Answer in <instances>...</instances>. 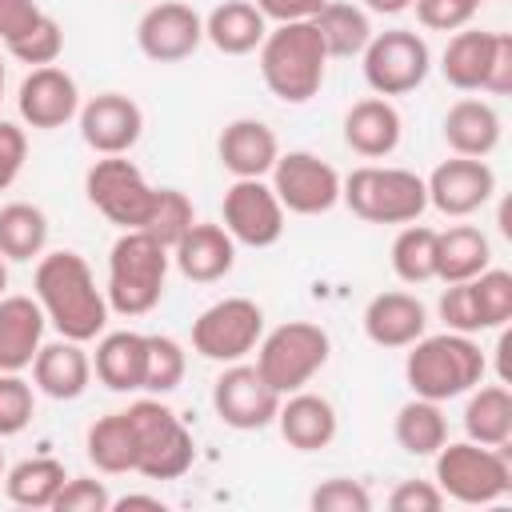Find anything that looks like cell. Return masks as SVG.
<instances>
[{
  "mask_svg": "<svg viewBox=\"0 0 512 512\" xmlns=\"http://www.w3.org/2000/svg\"><path fill=\"white\" fill-rule=\"evenodd\" d=\"M32 296L44 308L48 324L68 340H96L108 324V296L96 288V276L80 252H44L32 276Z\"/></svg>",
  "mask_w": 512,
  "mask_h": 512,
  "instance_id": "1",
  "label": "cell"
},
{
  "mask_svg": "<svg viewBox=\"0 0 512 512\" xmlns=\"http://www.w3.org/2000/svg\"><path fill=\"white\" fill-rule=\"evenodd\" d=\"M332 356V340L312 320H284L256 344V372L280 392H300Z\"/></svg>",
  "mask_w": 512,
  "mask_h": 512,
  "instance_id": "8",
  "label": "cell"
},
{
  "mask_svg": "<svg viewBox=\"0 0 512 512\" xmlns=\"http://www.w3.org/2000/svg\"><path fill=\"white\" fill-rule=\"evenodd\" d=\"M84 452L88 460L108 472V476H124V472H136V436H132V420L128 412H108L100 416L88 436H84Z\"/></svg>",
  "mask_w": 512,
  "mask_h": 512,
  "instance_id": "34",
  "label": "cell"
},
{
  "mask_svg": "<svg viewBox=\"0 0 512 512\" xmlns=\"http://www.w3.org/2000/svg\"><path fill=\"white\" fill-rule=\"evenodd\" d=\"M144 356L148 336L140 332H100L92 372L108 392H144Z\"/></svg>",
  "mask_w": 512,
  "mask_h": 512,
  "instance_id": "28",
  "label": "cell"
},
{
  "mask_svg": "<svg viewBox=\"0 0 512 512\" xmlns=\"http://www.w3.org/2000/svg\"><path fill=\"white\" fill-rule=\"evenodd\" d=\"M44 308L36 296H0V372L32 368L44 344Z\"/></svg>",
  "mask_w": 512,
  "mask_h": 512,
  "instance_id": "25",
  "label": "cell"
},
{
  "mask_svg": "<svg viewBox=\"0 0 512 512\" xmlns=\"http://www.w3.org/2000/svg\"><path fill=\"white\" fill-rule=\"evenodd\" d=\"M472 4H476V8H480V4H484V0H472Z\"/></svg>",
  "mask_w": 512,
  "mask_h": 512,
  "instance_id": "57",
  "label": "cell"
},
{
  "mask_svg": "<svg viewBox=\"0 0 512 512\" xmlns=\"http://www.w3.org/2000/svg\"><path fill=\"white\" fill-rule=\"evenodd\" d=\"M124 412L136 436V472L144 480H180L196 460V440L184 420L160 396H144Z\"/></svg>",
  "mask_w": 512,
  "mask_h": 512,
  "instance_id": "7",
  "label": "cell"
},
{
  "mask_svg": "<svg viewBox=\"0 0 512 512\" xmlns=\"http://www.w3.org/2000/svg\"><path fill=\"white\" fill-rule=\"evenodd\" d=\"M412 8H416V20L432 32H460L476 16L472 0H412Z\"/></svg>",
  "mask_w": 512,
  "mask_h": 512,
  "instance_id": "46",
  "label": "cell"
},
{
  "mask_svg": "<svg viewBox=\"0 0 512 512\" xmlns=\"http://www.w3.org/2000/svg\"><path fill=\"white\" fill-rule=\"evenodd\" d=\"M328 48L312 20L276 24L260 44V76L264 88L284 104H308L324 88Z\"/></svg>",
  "mask_w": 512,
  "mask_h": 512,
  "instance_id": "3",
  "label": "cell"
},
{
  "mask_svg": "<svg viewBox=\"0 0 512 512\" xmlns=\"http://www.w3.org/2000/svg\"><path fill=\"white\" fill-rule=\"evenodd\" d=\"M216 156H220L224 172H232L236 180H260L272 172V164L280 156V140L264 120L240 116V120L224 124V132L216 140Z\"/></svg>",
  "mask_w": 512,
  "mask_h": 512,
  "instance_id": "19",
  "label": "cell"
},
{
  "mask_svg": "<svg viewBox=\"0 0 512 512\" xmlns=\"http://www.w3.org/2000/svg\"><path fill=\"white\" fill-rule=\"evenodd\" d=\"M172 260H176V268H180L184 280H192V284H216L236 264V240L224 232V224L196 220L172 244Z\"/></svg>",
  "mask_w": 512,
  "mask_h": 512,
  "instance_id": "20",
  "label": "cell"
},
{
  "mask_svg": "<svg viewBox=\"0 0 512 512\" xmlns=\"http://www.w3.org/2000/svg\"><path fill=\"white\" fill-rule=\"evenodd\" d=\"M436 488L444 492V500L468 508L504 500L512 492L508 448H488L476 440H456V444L444 440L436 452Z\"/></svg>",
  "mask_w": 512,
  "mask_h": 512,
  "instance_id": "6",
  "label": "cell"
},
{
  "mask_svg": "<svg viewBox=\"0 0 512 512\" xmlns=\"http://www.w3.org/2000/svg\"><path fill=\"white\" fill-rule=\"evenodd\" d=\"M472 300H476V316H480V332L488 328H504L512 320V272L504 268H484L480 276L468 280Z\"/></svg>",
  "mask_w": 512,
  "mask_h": 512,
  "instance_id": "38",
  "label": "cell"
},
{
  "mask_svg": "<svg viewBox=\"0 0 512 512\" xmlns=\"http://www.w3.org/2000/svg\"><path fill=\"white\" fill-rule=\"evenodd\" d=\"M112 508H120V512H128V508H152V512H160L164 500L160 496H144V492H128V496L112 500Z\"/></svg>",
  "mask_w": 512,
  "mask_h": 512,
  "instance_id": "52",
  "label": "cell"
},
{
  "mask_svg": "<svg viewBox=\"0 0 512 512\" xmlns=\"http://www.w3.org/2000/svg\"><path fill=\"white\" fill-rule=\"evenodd\" d=\"M4 80H8V68H4V56H0V100H4Z\"/></svg>",
  "mask_w": 512,
  "mask_h": 512,
  "instance_id": "55",
  "label": "cell"
},
{
  "mask_svg": "<svg viewBox=\"0 0 512 512\" xmlns=\"http://www.w3.org/2000/svg\"><path fill=\"white\" fill-rule=\"evenodd\" d=\"M40 16H44V8L36 0H0V44H12Z\"/></svg>",
  "mask_w": 512,
  "mask_h": 512,
  "instance_id": "49",
  "label": "cell"
},
{
  "mask_svg": "<svg viewBox=\"0 0 512 512\" xmlns=\"http://www.w3.org/2000/svg\"><path fill=\"white\" fill-rule=\"evenodd\" d=\"M428 332V308L400 288L376 292L364 308V336L376 348H408Z\"/></svg>",
  "mask_w": 512,
  "mask_h": 512,
  "instance_id": "21",
  "label": "cell"
},
{
  "mask_svg": "<svg viewBox=\"0 0 512 512\" xmlns=\"http://www.w3.org/2000/svg\"><path fill=\"white\" fill-rule=\"evenodd\" d=\"M224 232L248 248H272L284 236V204L276 200L272 184L260 180H232L224 192Z\"/></svg>",
  "mask_w": 512,
  "mask_h": 512,
  "instance_id": "15",
  "label": "cell"
},
{
  "mask_svg": "<svg viewBox=\"0 0 512 512\" xmlns=\"http://www.w3.org/2000/svg\"><path fill=\"white\" fill-rule=\"evenodd\" d=\"M276 424H280V436L288 448L296 452H320L336 440V408L332 400L316 396V392H288L280 396V408H276Z\"/></svg>",
  "mask_w": 512,
  "mask_h": 512,
  "instance_id": "24",
  "label": "cell"
},
{
  "mask_svg": "<svg viewBox=\"0 0 512 512\" xmlns=\"http://www.w3.org/2000/svg\"><path fill=\"white\" fill-rule=\"evenodd\" d=\"M260 336H264V308L248 296H224L192 320V348L216 364L244 360L248 352H256Z\"/></svg>",
  "mask_w": 512,
  "mask_h": 512,
  "instance_id": "11",
  "label": "cell"
},
{
  "mask_svg": "<svg viewBox=\"0 0 512 512\" xmlns=\"http://www.w3.org/2000/svg\"><path fill=\"white\" fill-rule=\"evenodd\" d=\"M24 160H28L24 128H16L12 120H0V192H8L16 184V176L24 172Z\"/></svg>",
  "mask_w": 512,
  "mask_h": 512,
  "instance_id": "48",
  "label": "cell"
},
{
  "mask_svg": "<svg viewBox=\"0 0 512 512\" xmlns=\"http://www.w3.org/2000/svg\"><path fill=\"white\" fill-rule=\"evenodd\" d=\"M312 24H316V32H320V40H324V48H328V60H332V56H336V60H352V56H360V52L368 48V40H372L368 12L356 8V4H348V0H328V4L312 16Z\"/></svg>",
  "mask_w": 512,
  "mask_h": 512,
  "instance_id": "33",
  "label": "cell"
},
{
  "mask_svg": "<svg viewBox=\"0 0 512 512\" xmlns=\"http://www.w3.org/2000/svg\"><path fill=\"white\" fill-rule=\"evenodd\" d=\"M20 64L28 68H44V64H56L60 52H64V28L44 12L28 32H20L12 44H4Z\"/></svg>",
  "mask_w": 512,
  "mask_h": 512,
  "instance_id": "41",
  "label": "cell"
},
{
  "mask_svg": "<svg viewBox=\"0 0 512 512\" xmlns=\"http://www.w3.org/2000/svg\"><path fill=\"white\" fill-rule=\"evenodd\" d=\"M0 480H4V456H0Z\"/></svg>",
  "mask_w": 512,
  "mask_h": 512,
  "instance_id": "56",
  "label": "cell"
},
{
  "mask_svg": "<svg viewBox=\"0 0 512 512\" xmlns=\"http://www.w3.org/2000/svg\"><path fill=\"white\" fill-rule=\"evenodd\" d=\"M48 248V216L28 200L0 208V256L4 260H40Z\"/></svg>",
  "mask_w": 512,
  "mask_h": 512,
  "instance_id": "36",
  "label": "cell"
},
{
  "mask_svg": "<svg viewBox=\"0 0 512 512\" xmlns=\"http://www.w3.org/2000/svg\"><path fill=\"white\" fill-rule=\"evenodd\" d=\"M188 368V356L180 348V340L172 336H148V356H144V392L152 396H168L180 388Z\"/></svg>",
  "mask_w": 512,
  "mask_h": 512,
  "instance_id": "39",
  "label": "cell"
},
{
  "mask_svg": "<svg viewBox=\"0 0 512 512\" xmlns=\"http://www.w3.org/2000/svg\"><path fill=\"white\" fill-rule=\"evenodd\" d=\"M364 8L376 12V16H400V12L412 8V0H364Z\"/></svg>",
  "mask_w": 512,
  "mask_h": 512,
  "instance_id": "53",
  "label": "cell"
},
{
  "mask_svg": "<svg viewBox=\"0 0 512 512\" xmlns=\"http://www.w3.org/2000/svg\"><path fill=\"white\" fill-rule=\"evenodd\" d=\"M444 144L452 148V156H492L496 144H500V112L488 104V100H476V96H464L456 100L448 112H444Z\"/></svg>",
  "mask_w": 512,
  "mask_h": 512,
  "instance_id": "27",
  "label": "cell"
},
{
  "mask_svg": "<svg viewBox=\"0 0 512 512\" xmlns=\"http://www.w3.org/2000/svg\"><path fill=\"white\" fill-rule=\"evenodd\" d=\"M400 136H404V120L388 96L356 100L344 116V144L364 160L392 156L400 148Z\"/></svg>",
  "mask_w": 512,
  "mask_h": 512,
  "instance_id": "23",
  "label": "cell"
},
{
  "mask_svg": "<svg viewBox=\"0 0 512 512\" xmlns=\"http://www.w3.org/2000/svg\"><path fill=\"white\" fill-rule=\"evenodd\" d=\"M392 436H396V444H400L408 456H436L440 444L448 440V416L440 412L436 400L412 396V400L396 412Z\"/></svg>",
  "mask_w": 512,
  "mask_h": 512,
  "instance_id": "35",
  "label": "cell"
},
{
  "mask_svg": "<svg viewBox=\"0 0 512 512\" xmlns=\"http://www.w3.org/2000/svg\"><path fill=\"white\" fill-rule=\"evenodd\" d=\"M484 92H492V96H508V92H512V36H508V32H504V40H500V52H496V60H492V72H488Z\"/></svg>",
  "mask_w": 512,
  "mask_h": 512,
  "instance_id": "51",
  "label": "cell"
},
{
  "mask_svg": "<svg viewBox=\"0 0 512 512\" xmlns=\"http://www.w3.org/2000/svg\"><path fill=\"white\" fill-rule=\"evenodd\" d=\"M56 512H112V492L104 488V480L92 476H68L64 488L52 500Z\"/></svg>",
  "mask_w": 512,
  "mask_h": 512,
  "instance_id": "44",
  "label": "cell"
},
{
  "mask_svg": "<svg viewBox=\"0 0 512 512\" xmlns=\"http://www.w3.org/2000/svg\"><path fill=\"white\" fill-rule=\"evenodd\" d=\"M340 200L368 224H412L428 208L424 176L388 164H360L340 176Z\"/></svg>",
  "mask_w": 512,
  "mask_h": 512,
  "instance_id": "5",
  "label": "cell"
},
{
  "mask_svg": "<svg viewBox=\"0 0 512 512\" xmlns=\"http://www.w3.org/2000/svg\"><path fill=\"white\" fill-rule=\"evenodd\" d=\"M268 20L252 0H224L204 16V40L224 56H248L264 44Z\"/></svg>",
  "mask_w": 512,
  "mask_h": 512,
  "instance_id": "29",
  "label": "cell"
},
{
  "mask_svg": "<svg viewBox=\"0 0 512 512\" xmlns=\"http://www.w3.org/2000/svg\"><path fill=\"white\" fill-rule=\"evenodd\" d=\"M68 472L56 456H28L4 472V496L16 508H52Z\"/></svg>",
  "mask_w": 512,
  "mask_h": 512,
  "instance_id": "32",
  "label": "cell"
},
{
  "mask_svg": "<svg viewBox=\"0 0 512 512\" xmlns=\"http://www.w3.org/2000/svg\"><path fill=\"white\" fill-rule=\"evenodd\" d=\"M4 288H8V260L0 256V296H4Z\"/></svg>",
  "mask_w": 512,
  "mask_h": 512,
  "instance_id": "54",
  "label": "cell"
},
{
  "mask_svg": "<svg viewBox=\"0 0 512 512\" xmlns=\"http://www.w3.org/2000/svg\"><path fill=\"white\" fill-rule=\"evenodd\" d=\"M364 60V80L376 96H404L416 92L428 72H432V52L428 40L412 28H388L372 32L368 48L360 52Z\"/></svg>",
  "mask_w": 512,
  "mask_h": 512,
  "instance_id": "10",
  "label": "cell"
},
{
  "mask_svg": "<svg viewBox=\"0 0 512 512\" xmlns=\"http://www.w3.org/2000/svg\"><path fill=\"white\" fill-rule=\"evenodd\" d=\"M308 504L316 512H368L372 508V492L352 476H332V480L312 488Z\"/></svg>",
  "mask_w": 512,
  "mask_h": 512,
  "instance_id": "43",
  "label": "cell"
},
{
  "mask_svg": "<svg viewBox=\"0 0 512 512\" xmlns=\"http://www.w3.org/2000/svg\"><path fill=\"white\" fill-rule=\"evenodd\" d=\"M204 44V16L192 4L160 0L136 24V48L152 64H180Z\"/></svg>",
  "mask_w": 512,
  "mask_h": 512,
  "instance_id": "14",
  "label": "cell"
},
{
  "mask_svg": "<svg viewBox=\"0 0 512 512\" xmlns=\"http://www.w3.org/2000/svg\"><path fill=\"white\" fill-rule=\"evenodd\" d=\"M464 436L488 448H508L512 440V392L504 384H476L464 404Z\"/></svg>",
  "mask_w": 512,
  "mask_h": 512,
  "instance_id": "31",
  "label": "cell"
},
{
  "mask_svg": "<svg viewBox=\"0 0 512 512\" xmlns=\"http://www.w3.org/2000/svg\"><path fill=\"white\" fill-rule=\"evenodd\" d=\"M172 248L144 228H124L108 252V308L120 316H148L168 284Z\"/></svg>",
  "mask_w": 512,
  "mask_h": 512,
  "instance_id": "4",
  "label": "cell"
},
{
  "mask_svg": "<svg viewBox=\"0 0 512 512\" xmlns=\"http://www.w3.org/2000/svg\"><path fill=\"white\" fill-rule=\"evenodd\" d=\"M268 176H272V192L284 204V212L324 216L340 204V172L316 152H304V148L280 152Z\"/></svg>",
  "mask_w": 512,
  "mask_h": 512,
  "instance_id": "12",
  "label": "cell"
},
{
  "mask_svg": "<svg viewBox=\"0 0 512 512\" xmlns=\"http://www.w3.org/2000/svg\"><path fill=\"white\" fill-rule=\"evenodd\" d=\"M16 108L28 128L52 132V128H64L80 112V88L56 64L28 68V76L20 80V92H16Z\"/></svg>",
  "mask_w": 512,
  "mask_h": 512,
  "instance_id": "18",
  "label": "cell"
},
{
  "mask_svg": "<svg viewBox=\"0 0 512 512\" xmlns=\"http://www.w3.org/2000/svg\"><path fill=\"white\" fill-rule=\"evenodd\" d=\"M428 188V204L440 212V216H472L480 212L492 192H496V172L488 160H476V156H452L444 164L432 168V176L424 180Z\"/></svg>",
  "mask_w": 512,
  "mask_h": 512,
  "instance_id": "17",
  "label": "cell"
},
{
  "mask_svg": "<svg viewBox=\"0 0 512 512\" xmlns=\"http://www.w3.org/2000/svg\"><path fill=\"white\" fill-rule=\"evenodd\" d=\"M36 416V384L20 372H0V440L20 436Z\"/></svg>",
  "mask_w": 512,
  "mask_h": 512,
  "instance_id": "42",
  "label": "cell"
},
{
  "mask_svg": "<svg viewBox=\"0 0 512 512\" xmlns=\"http://www.w3.org/2000/svg\"><path fill=\"white\" fill-rule=\"evenodd\" d=\"M488 264H492V244L480 228L452 224V228L436 232V280L460 284V280L480 276Z\"/></svg>",
  "mask_w": 512,
  "mask_h": 512,
  "instance_id": "30",
  "label": "cell"
},
{
  "mask_svg": "<svg viewBox=\"0 0 512 512\" xmlns=\"http://www.w3.org/2000/svg\"><path fill=\"white\" fill-rule=\"evenodd\" d=\"M488 372V356L480 352V344L464 332H436V336H420L408 344L404 356V380L412 388V396L424 400H456L468 396Z\"/></svg>",
  "mask_w": 512,
  "mask_h": 512,
  "instance_id": "2",
  "label": "cell"
},
{
  "mask_svg": "<svg viewBox=\"0 0 512 512\" xmlns=\"http://www.w3.org/2000/svg\"><path fill=\"white\" fill-rule=\"evenodd\" d=\"M32 384L48 400H80L92 384V356L84 352L80 340H68V336L40 344L32 360Z\"/></svg>",
  "mask_w": 512,
  "mask_h": 512,
  "instance_id": "22",
  "label": "cell"
},
{
  "mask_svg": "<svg viewBox=\"0 0 512 512\" xmlns=\"http://www.w3.org/2000/svg\"><path fill=\"white\" fill-rule=\"evenodd\" d=\"M212 408H216L220 424H228L236 432H256V428H268L276 420L280 392L256 372V364H240L236 360L216 376Z\"/></svg>",
  "mask_w": 512,
  "mask_h": 512,
  "instance_id": "13",
  "label": "cell"
},
{
  "mask_svg": "<svg viewBox=\"0 0 512 512\" xmlns=\"http://www.w3.org/2000/svg\"><path fill=\"white\" fill-rule=\"evenodd\" d=\"M504 32H484V28H460L444 52H440V76L460 88V92H484L492 60L500 52Z\"/></svg>",
  "mask_w": 512,
  "mask_h": 512,
  "instance_id": "26",
  "label": "cell"
},
{
  "mask_svg": "<svg viewBox=\"0 0 512 512\" xmlns=\"http://www.w3.org/2000/svg\"><path fill=\"white\" fill-rule=\"evenodd\" d=\"M192 224H196L192 200H188L180 188H156V204H152V216H148L144 232H152L164 248H172Z\"/></svg>",
  "mask_w": 512,
  "mask_h": 512,
  "instance_id": "40",
  "label": "cell"
},
{
  "mask_svg": "<svg viewBox=\"0 0 512 512\" xmlns=\"http://www.w3.org/2000/svg\"><path fill=\"white\" fill-rule=\"evenodd\" d=\"M392 272L404 284H428L436 280V228L428 224H404L392 240Z\"/></svg>",
  "mask_w": 512,
  "mask_h": 512,
  "instance_id": "37",
  "label": "cell"
},
{
  "mask_svg": "<svg viewBox=\"0 0 512 512\" xmlns=\"http://www.w3.org/2000/svg\"><path fill=\"white\" fill-rule=\"evenodd\" d=\"M80 136L96 156H128L144 136V112L124 92H100L76 112Z\"/></svg>",
  "mask_w": 512,
  "mask_h": 512,
  "instance_id": "16",
  "label": "cell"
},
{
  "mask_svg": "<svg viewBox=\"0 0 512 512\" xmlns=\"http://www.w3.org/2000/svg\"><path fill=\"white\" fill-rule=\"evenodd\" d=\"M436 308H440V320H444L448 332H464V336L480 332V316H476V300H472L468 280L448 284V288L440 292V304H436Z\"/></svg>",
  "mask_w": 512,
  "mask_h": 512,
  "instance_id": "45",
  "label": "cell"
},
{
  "mask_svg": "<svg viewBox=\"0 0 512 512\" xmlns=\"http://www.w3.org/2000/svg\"><path fill=\"white\" fill-rule=\"evenodd\" d=\"M388 508L392 512H440L444 492L436 488V480H400L388 492Z\"/></svg>",
  "mask_w": 512,
  "mask_h": 512,
  "instance_id": "47",
  "label": "cell"
},
{
  "mask_svg": "<svg viewBox=\"0 0 512 512\" xmlns=\"http://www.w3.org/2000/svg\"><path fill=\"white\" fill-rule=\"evenodd\" d=\"M260 8L264 20H276V24H296V20H312L328 0H252Z\"/></svg>",
  "mask_w": 512,
  "mask_h": 512,
  "instance_id": "50",
  "label": "cell"
},
{
  "mask_svg": "<svg viewBox=\"0 0 512 512\" xmlns=\"http://www.w3.org/2000/svg\"><path fill=\"white\" fill-rule=\"evenodd\" d=\"M88 204L116 228H144L156 204V188L128 156H100L84 172Z\"/></svg>",
  "mask_w": 512,
  "mask_h": 512,
  "instance_id": "9",
  "label": "cell"
}]
</instances>
